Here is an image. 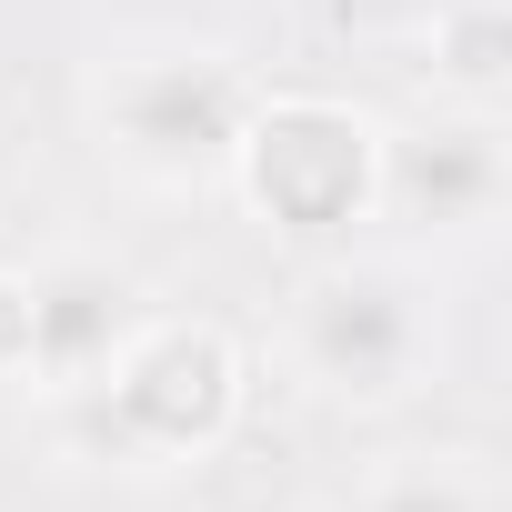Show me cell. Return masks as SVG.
I'll use <instances>...</instances> for the list:
<instances>
[{"label": "cell", "mask_w": 512, "mask_h": 512, "mask_svg": "<svg viewBox=\"0 0 512 512\" xmlns=\"http://www.w3.org/2000/svg\"><path fill=\"white\" fill-rule=\"evenodd\" d=\"M231 342L211 322H131V342L81 382L61 392L71 432L131 472H171V462H201L231 422Z\"/></svg>", "instance_id": "obj_1"}, {"label": "cell", "mask_w": 512, "mask_h": 512, "mask_svg": "<svg viewBox=\"0 0 512 512\" xmlns=\"http://www.w3.org/2000/svg\"><path fill=\"white\" fill-rule=\"evenodd\" d=\"M91 121H101V151L131 161L141 181H211V171H231V141L251 121V81L221 51L141 41V51L101 61Z\"/></svg>", "instance_id": "obj_2"}, {"label": "cell", "mask_w": 512, "mask_h": 512, "mask_svg": "<svg viewBox=\"0 0 512 512\" xmlns=\"http://www.w3.org/2000/svg\"><path fill=\"white\" fill-rule=\"evenodd\" d=\"M292 362L332 402H402L442 362V312L392 262H332L292 302Z\"/></svg>", "instance_id": "obj_3"}, {"label": "cell", "mask_w": 512, "mask_h": 512, "mask_svg": "<svg viewBox=\"0 0 512 512\" xmlns=\"http://www.w3.org/2000/svg\"><path fill=\"white\" fill-rule=\"evenodd\" d=\"M231 171H241L262 221L332 231V221H352L372 201L382 151H372V121H352L342 101H251V121L231 141Z\"/></svg>", "instance_id": "obj_4"}, {"label": "cell", "mask_w": 512, "mask_h": 512, "mask_svg": "<svg viewBox=\"0 0 512 512\" xmlns=\"http://www.w3.org/2000/svg\"><path fill=\"white\" fill-rule=\"evenodd\" d=\"M21 292H31V352H21V372L41 382V392H81L121 342H131V272H111L101 251H61V262H41V272H21Z\"/></svg>", "instance_id": "obj_5"}, {"label": "cell", "mask_w": 512, "mask_h": 512, "mask_svg": "<svg viewBox=\"0 0 512 512\" xmlns=\"http://www.w3.org/2000/svg\"><path fill=\"white\" fill-rule=\"evenodd\" d=\"M372 201H392L402 221L452 231V241H462V231H482V221L502 211V141H492V121H452V131L392 141V151H382Z\"/></svg>", "instance_id": "obj_6"}, {"label": "cell", "mask_w": 512, "mask_h": 512, "mask_svg": "<svg viewBox=\"0 0 512 512\" xmlns=\"http://www.w3.org/2000/svg\"><path fill=\"white\" fill-rule=\"evenodd\" d=\"M502 51H512V31H502V11H492V0H462V11L442 21V41H432L442 81H452V91H472V101H492V81H502Z\"/></svg>", "instance_id": "obj_7"}, {"label": "cell", "mask_w": 512, "mask_h": 512, "mask_svg": "<svg viewBox=\"0 0 512 512\" xmlns=\"http://www.w3.org/2000/svg\"><path fill=\"white\" fill-rule=\"evenodd\" d=\"M372 512H492V492L462 472V462H422V472H392L372 492Z\"/></svg>", "instance_id": "obj_8"}, {"label": "cell", "mask_w": 512, "mask_h": 512, "mask_svg": "<svg viewBox=\"0 0 512 512\" xmlns=\"http://www.w3.org/2000/svg\"><path fill=\"white\" fill-rule=\"evenodd\" d=\"M21 352H31V292L21 272H0V372H21Z\"/></svg>", "instance_id": "obj_9"}]
</instances>
